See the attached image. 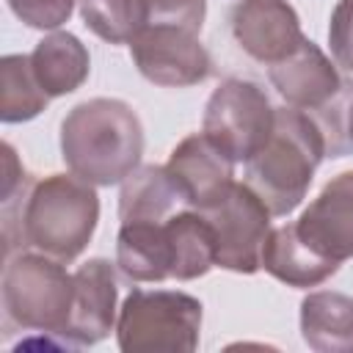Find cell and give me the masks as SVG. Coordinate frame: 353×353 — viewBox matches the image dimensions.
<instances>
[{
    "instance_id": "22",
    "label": "cell",
    "mask_w": 353,
    "mask_h": 353,
    "mask_svg": "<svg viewBox=\"0 0 353 353\" xmlns=\"http://www.w3.org/2000/svg\"><path fill=\"white\" fill-rule=\"evenodd\" d=\"M312 119L323 132L325 157L353 154V80H342L339 91L323 108H317Z\"/></svg>"
},
{
    "instance_id": "17",
    "label": "cell",
    "mask_w": 353,
    "mask_h": 353,
    "mask_svg": "<svg viewBox=\"0 0 353 353\" xmlns=\"http://www.w3.org/2000/svg\"><path fill=\"white\" fill-rule=\"evenodd\" d=\"M116 265L130 281L171 279L174 254L165 221L160 223H121L116 237Z\"/></svg>"
},
{
    "instance_id": "6",
    "label": "cell",
    "mask_w": 353,
    "mask_h": 353,
    "mask_svg": "<svg viewBox=\"0 0 353 353\" xmlns=\"http://www.w3.org/2000/svg\"><path fill=\"white\" fill-rule=\"evenodd\" d=\"M199 331L201 301L179 290H132L116 317L124 353H190Z\"/></svg>"
},
{
    "instance_id": "15",
    "label": "cell",
    "mask_w": 353,
    "mask_h": 353,
    "mask_svg": "<svg viewBox=\"0 0 353 353\" xmlns=\"http://www.w3.org/2000/svg\"><path fill=\"white\" fill-rule=\"evenodd\" d=\"M30 66L44 94L55 99V97H66L77 91L85 83L91 72V55L74 33L55 30L33 47Z\"/></svg>"
},
{
    "instance_id": "25",
    "label": "cell",
    "mask_w": 353,
    "mask_h": 353,
    "mask_svg": "<svg viewBox=\"0 0 353 353\" xmlns=\"http://www.w3.org/2000/svg\"><path fill=\"white\" fill-rule=\"evenodd\" d=\"M30 185H33V182L28 179V174H25V168H22V163H19L17 152H14V146H11V143H3V182H0V201L14 199L19 190H25V188H30Z\"/></svg>"
},
{
    "instance_id": "9",
    "label": "cell",
    "mask_w": 353,
    "mask_h": 353,
    "mask_svg": "<svg viewBox=\"0 0 353 353\" xmlns=\"http://www.w3.org/2000/svg\"><path fill=\"white\" fill-rule=\"evenodd\" d=\"M165 168L185 204L199 212L215 207L234 185V160L223 154L204 132L182 138L174 146Z\"/></svg>"
},
{
    "instance_id": "14",
    "label": "cell",
    "mask_w": 353,
    "mask_h": 353,
    "mask_svg": "<svg viewBox=\"0 0 353 353\" xmlns=\"http://www.w3.org/2000/svg\"><path fill=\"white\" fill-rule=\"evenodd\" d=\"M262 268L273 279L284 281L287 287H301V290L317 287L339 270L336 262L320 256L301 240L295 223L270 229V234L262 245Z\"/></svg>"
},
{
    "instance_id": "21",
    "label": "cell",
    "mask_w": 353,
    "mask_h": 353,
    "mask_svg": "<svg viewBox=\"0 0 353 353\" xmlns=\"http://www.w3.org/2000/svg\"><path fill=\"white\" fill-rule=\"evenodd\" d=\"M80 17L108 44H130L149 19V0H80Z\"/></svg>"
},
{
    "instance_id": "24",
    "label": "cell",
    "mask_w": 353,
    "mask_h": 353,
    "mask_svg": "<svg viewBox=\"0 0 353 353\" xmlns=\"http://www.w3.org/2000/svg\"><path fill=\"white\" fill-rule=\"evenodd\" d=\"M328 44L334 63L353 72V0H339L328 22Z\"/></svg>"
},
{
    "instance_id": "8",
    "label": "cell",
    "mask_w": 353,
    "mask_h": 353,
    "mask_svg": "<svg viewBox=\"0 0 353 353\" xmlns=\"http://www.w3.org/2000/svg\"><path fill=\"white\" fill-rule=\"evenodd\" d=\"M201 215L215 232V265L232 273H256L262 268V245L270 234V210L245 185L234 182L232 190Z\"/></svg>"
},
{
    "instance_id": "12",
    "label": "cell",
    "mask_w": 353,
    "mask_h": 353,
    "mask_svg": "<svg viewBox=\"0 0 353 353\" xmlns=\"http://www.w3.org/2000/svg\"><path fill=\"white\" fill-rule=\"evenodd\" d=\"M116 273L102 256L88 259L74 270V301L72 314L63 328V342L69 347H85L102 342L116 328Z\"/></svg>"
},
{
    "instance_id": "2",
    "label": "cell",
    "mask_w": 353,
    "mask_h": 353,
    "mask_svg": "<svg viewBox=\"0 0 353 353\" xmlns=\"http://www.w3.org/2000/svg\"><path fill=\"white\" fill-rule=\"evenodd\" d=\"M141 154L143 124L124 99H85L61 121V157L72 174L91 185L124 182Z\"/></svg>"
},
{
    "instance_id": "3",
    "label": "cell",
    "mask_w": 353,
    "mask_h": 353,
    "mask_svg": "<svg viewBox=\"0 0 353 353\" xmlns=\"http://www.w3.org/2000/svg\"><path fill=\"white\" fill-rule=\"evenodd\" d=\"M325 157V141L301 108H276L268 143L245 163V185L265 201L270 215H290L309 193L312 176Z\"/></svg>"
},
{
    "instance_id": "4",
    "label": "cell",
    "mask_w": 353,
    "mask_h": 353,
    "mask_svg": "<svg viewBox=\"0 0 353 353\" xmlns=\"http://www.w3.org/2000/svg\"><path fill=\"white\" fill-rule=\"evenodd\" d=\"M207 0H149V19L130 41L138 72L165 88H188L212 74V58L199 33Z\"/></svg>"
},
{
    "instance_id": "18",
    "label": "cell",
    "mask_w": 353,
    "mask_h": 353,
    "mask_svg": "<svg viewBox=\"0 0 353 353\" xmlns=\"http://www.w3.org/2000/svg\"><path fill=\"white\" fill-rule=\"evenodd\" d=\"M301 336L317 353H350L353 298L331 290L309 292L301 301Z\"/></svg>"
},
{
    "instance_id": "13",
    "label": "cell",
    "mask_w": 353,
    "mask_h": 353,
    "mask_svg": "<svg viewBox=\"0 0 353 353\" xmlns=\"http://www.w3.org/2000/svg\"><path fill=\"white\" fill-rule=\"evenodd\" d=\"M268 80L292 108L314 113L342 85V77L331 58L309 39H303L287 58L268 66Z\"/></svg>"
},
{
    "instance_id": "11",
    "label": "cell",
    "mask_w": 353,
    "mask_h": 353,
    "mask_svg": "<svg viewBox=\"0 0 353 353\" xmlns=\"http://www.w3.org/2000/svg\"><path fill=\"white\" fill-rule=\"evenodd\" d=\"M301 240L320 256L342 265L353 256V171L336 174L295 221Z\"/></svg>"
},
{
    "instance_id": "1",
    "label": "cell",
    "mask_w": 353,
    "mask_h": 353,
    "mask_svg": "<svg viewBox=\"0 0 353 353\" xmlns=\"http://www.w3.org/2000/svg\"><path fill=\"white\" fill-rule=\"evenodd\" d=\"M99 223V196L77 174H50L3 201L6 256L30 245L58 262L77 259Z\"/></svg>"
},
{
    "instance_id": "20",
    "label": "cell",
    "mask_w": 353,
    "mask_h": 353,
    "mask_svg": "<svg viewBox=\"0 0 353 353\" xmlns=\"http://www.w3.org/2000/svg\"><path fill=\"white\" fill-rule=\"evenodd\" d=\"M47 102L50 97L33 74L30 55H6L0 61V119L6 124L30 121Z\"/></svg>"
},
{
    "instance_id": "10",
    "label": "cell",
    "mask_w": 353,
    "mask_h": 353,
    "mask_svg": "<svg viewBox=\"0 0 353 353\" xmlns=\"http://www.w3.org/2000/svg\"><path fill=\"white\" fill-rule=\"evenodd\" d=\"M232 36L245 55L259 63L287 58L306 36L301 19L287 0H240L232 8Z\"/></svg>"
},
{
    "instance_id": "7",
    "label": "cell",
    "mask_w": 353,
    "mask_h": 353,
    "mask_svg": "<svg viewBox=\"0 0 353 353\" xmlns=\"http://www.w3.org/2000/svg\"><path fill=\"white\" fill-rule=\"evenodd\" d=\"M276 108L268 94L243 77L223 80L207 99L201 132L234 163H248L270 138Z\"/></svg>"
},
{
    "instance_id": "5",
    "label": "cell",
    "mask_w": 353,
    "mask_h": 353,
    "mask_svg": "<svg viewBox=\"0 0 353 353\" xmlns=\"http://www.w3.org/2000/svg\"><path fill=\"white\" fill-rule=\"evenodd\" d=\"M63 265L41 251L8 256L0 290L6 320L22 331L61 336L74 301V273L69 276Z\"/></svg>"
},
{
    "instance_id": "16",
    "label": "cell",
    "mask_w": 353,
    "mask_h": 353,
    "mask_svg": "<svg viewBox=\"0 0 353 353\" xmlns=\"http://www.w3.org/2000/svg\"><path fill=\"white\" fill-rule=\"evenodd\" d=\"M179 207H188L176 182L165 165L135 168L119 190V221L121 223H160L168 221Z\"/></svg>"
},
{
    "instance_id": "19",
    "label": "cell",
    "mask_w": 353,
    "mask_h": 353,
    "mask_svg": "<svg viewBox=\"0 0 353 353\" xmlns=\"http://www.w3.org/2000/svg\"><path fill=\"white\" fill-rule=\"evenodd\" d=\"M168 237H171V254L174 268L171 279L190 281L204 276L210 268H215V232L212 223L199 210H179L165 221Z\"/></svg>"
},
{
    "instance_id": "23",
    "label": "cell",
    "mask_w": 353,
    "mask_h": 353,
    "mask_svg": "<svg viewBox=\"0 0 353 353\" xmlns=\"http://www.w3.org/2000/svg\"><path fill=\"white\" fill-rule=\"evenodd\" d=\"M8 8L36 30H55L69 22L74 11V0H6Z\"/></svg>"
}]
</instances>
